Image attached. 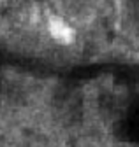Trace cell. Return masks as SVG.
Returning <instances> with one entry per match:
<instances>
[{
    "label": "cell",
    "mask_w": 139,
    "mask_h": 147,
    "mask_svg": "<svg viewBox=\"0 0 139 147\" xmlns=\"http://www.w3.org/2000/svg\"><path fill=\"white\" fill-rule=\"evenodd\" d=\"M130 4V14L134 16L136 23H139V0H129Z\"/></svg>",
    "instance_id": "1"
}]
</instances>
